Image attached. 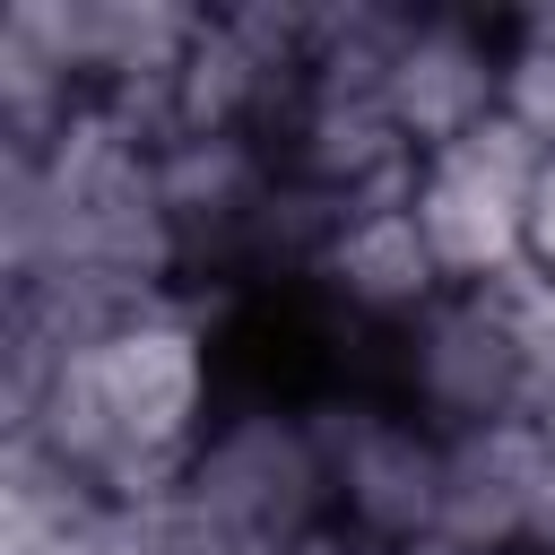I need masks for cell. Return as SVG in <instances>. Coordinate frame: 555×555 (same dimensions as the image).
Here are the masks:
<instances>
[{
	"label": "cell",
	"mask_w": 555,
	"mask_h": 555,
	"mask_svg": "<svg viewBox=\"0 0 555 555\" xmlns=\"http://www.w3.org/2000/svg\"><path fill=\"white\" fill-rule=\"evenodd\" d=\"M217 408V347L191 295L104 312L69 338L9 330V451H35L113 512L165 503Z\"/></svg>",
	"instance_id": "obj_1"
},
{
	"label": "cell",
	"mask_w": 555,
	"mask_h": 555,
	"mask_svg": "<svg viewBox=\"0 0 555 555\" xmlns=\"http://www.w3.org/2000/svg\"><path fill=\"white\" fill-rule=\"evenodd\" d=\"M173 503L199 529H217L234 546H260V555H286V546L321 538L338 520V503H330V468H321L304 399H269V390L225 399L217 425L199 434Z\"/></svg>",
	"instance_id": "obj_2"
},
{
	"label": "cell",
	"mask_w": 555,
	"mask_h": 555,
	"mask_svg": "<svg viewBox=\"0 0 555 555\" xmlns=\"http://www.w3.org/2000/svg\"><path fill=\"white\" fill-rule=\"evenodd\" d=\"M304 416H312V442H321V468H330L338 529H356L382 555H399L416 538H442L451 434H434L382 373L304 390Z\"/></svg>",
	"instance_id": "obj_3"
},
{
	"label": "cell",
	"mask_w": 555,
	"mask_h": 555,
	"mask_svg": "<svg viewBox=\"0 0 555 555\" xmlns=\"http://www.w3.org/2000/svg\"><path fill=\"white\" fill-rule=\"evenodd\" d=\"M538 139L520 121H486L408 173V217L451 286H494L529 269V191H538Z\"/></svg>",
	"instance_id": "obj_4"
},
{
	"label": "cell",
	"mask_w": 555,
	"mask_h": 555,
	"mask_svg": "<svg viewBox=\"0 0 555 555\" xmlns=\"http://www.w3.org/2000/svg\"><path fill=\"white\" fill-rule=\"evenodd\" d=\"M295 286H304L338 330H364V338H382V347L451 295V278L434 269V251H425V234H416V217H408V191H399V199L338 208V217L321 225V243L304 251Z\"/></svg>",
	"instance_id": "obj_5"
},
{
	"label": "cell",
	"mask_w": 555,
	"mask_h": 555,
	"mask_svg": "<svg viewBox=\"0 0 555 555\" xmlns=\"http://www.w3.org/2000/svg\"><path fill=\"white\" fill-rule=\"evenodd\" d=\"M382 113L399 121V139L416 156L503 121V17L477 9H408L390 78H382Z\"/></svg>",
	"instance_id": "obj_6"
},
{
	"label": "cell",
	"mask_w": 555,
	"mask_h": 555,
	"mask_svg": "<svg viewBox=\"0 0 555 555\" xmlns=\"http://www.w3.org/2000/svg\"><path fill=\"white\" fill-rule=\"evenodd\" d=\"M442 538L486 546V555H555V425L546 416L451 434Z\"/></svg>",
	"instance_id": "obj_7"
},
{
	"label": "cell",
	"mask_w": 555,
	"mask_h": 555,
	"mask_svg": "<svg viewBox=\"0 0 555 555\" xmlns=\"http://www.w3.org/2000/svg\"><path fill=\"white\" fill-rule=\"evenodd\" d=\"M503 121L555 147V9L503 17Z\"/></svg>",
	"instance_id": "obj_8"
},
{
	"label": "cell",
	"mask_w": 555,
	"mask_h": 555,
	"mask_svg": "<svg viewBox=\"0 0 555 555\" xmlns=\"http://www.w3.org/2000/svg\"><path fill=\"white\" fill-rule=\"evenodd\" d=\"M529 269L555 286V147L538 156V191H529Z\"/></svg>",
	"instance_id": "obj_9"
}]
</instances>
